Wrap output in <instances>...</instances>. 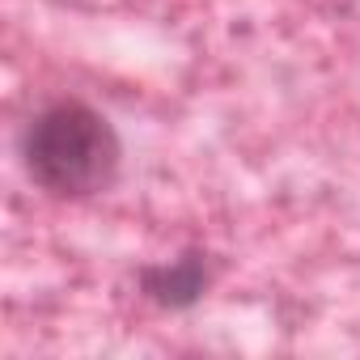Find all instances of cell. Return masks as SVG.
<instances>
[{
  "mask_svg": "<svg viewBox=\"0 0 360 360\" xmlns=\"http://www.w3.org/2000/svg\"><path fill=\"white\" fill-rule=\"evenodd\" d=\"M119 136L85 102H51L22 131V165L34 187L60 200H81L115 183L119 174Z\"/></svg>",
  "mask_w": 360,
  "mask_h": 360,
  "instance_id": "6da1fadb",
  "label": "cell"
},
{
  "mask_svg": "<svg viewBox=\"0 0 360 360\" xmlns=\"http://www.w3.org/2000/svg\"><path fill=\"white\" fill-rule=\"evenodd\" d=\"M140 288L165 309H187L208 288V255L204 250H187V255L169 259V263L144 267L140 271Z\"/></svg>",
  "mask_w": 360,
  "mask_h": 360,
  "instance_id": "7a4b0ae2",
  "label": "cell"
}]
</instances>
